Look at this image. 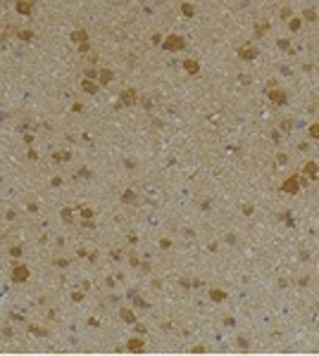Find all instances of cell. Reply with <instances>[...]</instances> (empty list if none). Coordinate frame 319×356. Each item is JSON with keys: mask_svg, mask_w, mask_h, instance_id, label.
<instances>
[{"mask_svg": "<svg viewBox=\"0 0 319 356\" xmlns=\"http://www.w3.org/2000/svg\"><path fill=\"white\" fill-rule=\"evenodd\" d=\"M295 190H298V183L295 180H288L286 183V192H295Z\"/></svg>", "mask_w": 319, "mask_h": 356, "instance_id": "1", "label": "cell"}, {"mask_svg": "<svg viewBox=\"0 0 319 356\" xmlns=\"http://www.w3.org/2000/svg\"><path fill=\"white\" fill-rule=\"evenodd\" d=\"M305 171H307L310 176H315V171H317V166H315V164H307V166H305Z\"/></svg>", "mask_w": 319, "mask_h": 356, "instance_id": "2", "label": "cell"}]
</instances>
